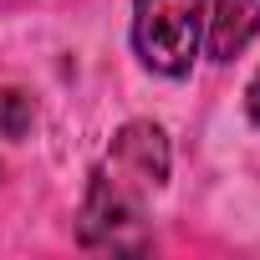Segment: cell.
I'll return each instance as SVG.
<instances>
[{
    "label": "cell",
    "instance_id": "obj_1",
    "mask_svg": "<svg viewBox=\"0 0 260 260\" xmlns=\"http://www.w3.org/2000/svg\"><path fill=\"white\" fill-rule=\"evenodd\" d=\"M169 179V138L158 122H127L107 158L92 169L82 199V245L92 250H148L143 209Z\"/></svg>",
    "mask_w": 260,
    "mask_h": 260
},
{
    "label": "cell",
    "instance_id": "obj_2",
    "mask_svg": "<svg viewBox=\"0 0 260 260\" xmlns=\"http://www.w3.org/2000/svg\"><path fill=\"white\" fill-rule=\"evenodd\" d=\"M204 41V0H133V46L148 72L184 77Z\"/></svg>",
    "mask_w": 260,
    "mask_h": 260
},
{
    "label": "cell",
    "instance_id": "obj_3",
    "mask_svg": "<svg viewBox=\"0 0 260 260\" xmlns=\"http://www.w3.org/2000/svg\"><path fill=\"white\" fill-rule=\"evenodd\" d=\"M260 31V0H214L209 16V56L235 61Z\"/></svg>",
    "mask_w": 260,
    "mask_h": 260
},
{
    "label": "cell",
    "instance_id": "obj_4",
    "mask_svg": "<svg viewBox=\"0 0 260 260\" xmlns=\"http://www.w3.org/2000/svg\"><path fill=\"white\" fill-rule=\"evenodd\" d=\"M31 117H36V107L26 92H11V87L0 92V138H21L31 127Z\"/></svg>",
    "mask_w": 260,
    "mask_h": 260
},
{
    "label": "cell",
    "instance_id": "obj_5",
    "mask_svg": "<svg viewBox=\"0 0 260 260\" xmlns=\"http://www.w3.org/2000/svg\"><path fill=\"white\" fill-rule=\"evenodd\" d=\"M245 107H250V117L260 122V72H255V82H250V92H245Z\"/></svg>",
    "mask_w": 260,
    "mask_h": 260
}]
</instances>
